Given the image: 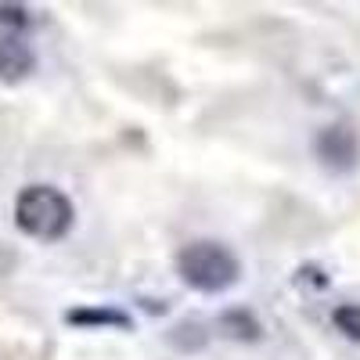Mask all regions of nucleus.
<instances>
[{
  "instance_id": "nucleus-1",
  "label": "nucleus",
  "mask_w": 360,
  "mask_h": 360,
  "mask_svg": "<svg viewBox=\"0 0 360 360\" xmlns=\"http://www.w3.org/2000/svg\"><path fill=\"white\" fill-rule=\"evenodd\" d=\"M176 274L191 292L220 295V292L238 285V278H242V263H238V256L224 242L198 238V242H188L184 249L176 252Z\"/></svg>"
},
{
  "instance_id": "nucleus-2",
  "label": "nucleus",
  "mask_w": 360,
  "mask_h": 360,
  "mask_svg": "<svg viewBox=\"0 0 360 360\" xmlns=\"http://www.w3.org/2000/svg\"><path fill=\"white\" fill-rule=\"evenodd\" d=\"M15 224L37 242H62L76 224V209L54 184H29L15 198Z\"/></svg>"
},
{
  "instance_id": "nucleus-3",
  "label": "nucleus",
  "mask_w": 360,
  "mask_h": 360,
  "mask_svg": "<svg viewBox=\"0 0 360 360\" xmlns=\"http://www.w3.org/2000/svg\"><path fill=\"white\" fill-rule=\"evenodd\" d=\"M314 152H317V159L324 162V169L349 173V169H356V159H360V137H356L353 127L332 123V127H324V130L317 134Z\"/></svg>"
},
{
  "instance_id": "nucleus-4",
  "label": "nucleus",
  "mask_w": 360,
  "mask_h": 360,
  "mask_svg": "<svg viewBox=\"0 0 360 360\" xmlns=\"http://www.w3.org/2000/svg\"><path fill=\"white\" fill-rule=\"evenodd\" d=\"M37 69V51L18 33H0V83H22Z\"/></svg>"
},
{
  "instance_id": "nucleus-5",
  "label": "nucleus",
  "mask_w": 360,
  "mask_h": 360,
  "mask_svg": "<svg viewBox=\"0 0 360 360\" xmlns=\"http://www.w3.org/2000/svg\"><path fill=\"white\" fill-rule=\"evenodd\" d=\"M65 324L72 328H119V332H130L134 317L119 307H79L65 314Z\"/></svg>"
},
{
  "instance_id": "nucleus-6",
  "label": "nucleus",
  "mask_w": 360,
  "mask_h": 360,
  "mask_svg": "<svg viewBox=\"0 0 360 360\" xmlns=\"http://www.w3.org/2000/svg\"><path fill=\"white\" fill-rule=\"evenodd\" d=\"M220 332L227 339H238V342H259L263 339V324L256 321V314H249L245 307H234L227 314H220Z\"/></svg>"
},
{
  "instance_id": "nucleus-7",
  "label": "nucleus",
  "mask_w": 360,
  "mask_h": 360,
  "mask_svg": "<svg viewBox=\"0 0 360 360\" xmlns=\"http://www.w3.org/2000/svg\"><path fill=\"white\" fill-rule=\"evenodd\" d=\"M332 324L339 328L349 342H360V303H342V307H335Z\"/></svg>"
},
{
  "instance_id": "nucleus-8",
  "label": "nucleus",
  "mask_w": 360,
  "mask_h": 360,
  "mask_svg": "<svg viewBox=\"0 0 360 360\" xmlns=\"http://www.w3.org/2000/svg\"><path fill=\"white\" fill-rule=\"evenodd\" d=\"M29 25V11L22 4H0V33H18Z\"/></svg>"
}]
</instances>
